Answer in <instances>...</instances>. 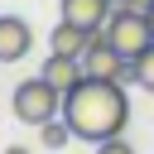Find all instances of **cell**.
<instances>
[{
	"label": "cell",
	"mask_w": 154,
	"mask_h": 154,
	"mask_svg": "<svg viewBox=\"0 0 154 154\" xmlns=\"http://www.w3.org/2000/svg\"><path fill=\"white\" fill-rule=\"evenodd\" d=\"M34 48V29L19 14H0V63H19Z\"/></svg>",
	"instance_id": "cell-6"
},
{
	"label": "cell",
	"mask_w": 154,
	"mask_h": 154,
	"mask_svg": "<svg viewBox=\"0 0 154 154\" xmlns=\"http://www.w3.org/2000/svg\"><path fill=\"white\" fill-rule=\"evenodd\" d=\"M87 43H91V34L77 29V24H67V19H58L53 34H48V53H67V58H82Z\"/></svg>",
	"instance_id": "cell-8"
},
{
	"label": "cell",
	"mask_w": 154,
	"mask_h": 154,
	"mask_svg": "<svg viewBox=\"0 0 154 154\" xmlns=\"http://www.w3.org/2000/svg\"><path fill=\"white\" fill-rule=\"evenodd\" d=\"M130 77H135V87L154 91V43H144V48L130 58Z\"/></svg>",
	"instance_id": "cell-9"
},
{
	"label": "cell",
	"mask_w": 154,
	"mask_h": 154,
	"mask_svg": "<svg viewBox=\"0 0 154 154\" xmlns=\"http://www.w3.org/2000/svg\"><path fill=\"white\" fill-rule=\"evenodd\" d=\"M63 120H67L72 135L87 140V144H101V140H111V135H125V120H130L125 87L111 82V77H82V82L63 96Z\"/></svg>",
	"instance_id": "cell-1"
},
{
	"label": "cell",
	"mask_w": 154,
	"mask_h": 154,
	"mask_svg": "<svg viewBox=\"0 0 154 154\" xmlns=\"http://www.w3.org/2000/svg\"><path fill=\"white\" fill-rule=\"evenodd\" d=\"M111 10H116V0H63V5H58V19H67V24L96 34V29H106Z\"/></svg>",
	"instance_id": "cell-5"
},
{
	"label": "cell",
	"mask_w": 154,
	"mask_h": 154,
	"mask_svg": "<svg viewBox=\"0 0 154 154\" xmlns=\"http://www.w3.org/2000/svg\"><path fill=\"white\" fill-rule=\"evenodd\" d=\"M96 154H135V144H130L125 135H111V140H101V144H96Z\"/></svg>",
	"instance_id": "cell-11"
},
{
	"label": "cell",
	"mask_w": 154,
	"mask_h": 154,
	"mask_svg": "<svg viewBox=\"0 0 154 154\" xmlns=\"http://www.w3.org/2000/svg\"><path fill=\"white\" fill-rule=\"evenodd\" d=\"M10 111H14V120H24V125H43V120L63 116V91L38 72V77H29V82H19V87H14Z\"/></svg>",
	"instance_id": "cell-2"
},
{
	"label": "cell",
	"mask_w": 154,
	"mask_h": 154,
	"mask_svg": "<svg viewBox=\"0 0 154 154\" xmlns=\"http://www.w3.org/2000/svg\"><path fill=\"white\" fill-rule=\"evenodd\" d=\"M5 154H29V149H24V144H14V149H5Z\"/></svg>",
	"instance_id": "cell-13"
},
{
	"label": "cell",
	"mask_w": 154,
	"mask_h": 154,
	"mask_svg": "<svg viewBox=\"0 0 154 154\" xmlns=\"http://www.w3.org/2000/svg\"><path fill=\"white\" fill-rule=\"evenodd\" d=\"M38 140H43V149H63V144H67V140H77V135H72V125H67V120H58V116H53V120H43V125H38Z\"/></svg>",
	"instance_id": "cell-10"
},
{
	"label": "cell",
	"mask_w": 154,
	"mask_h": 154,
	"mask_svg": "<svg viewBox=\"0 0 154 154\" xmlns=\"http://www.w3.org/2000/svg\"><path fill=\"white\" fill-rule=\"evenodd\" d=\"M149 24H154V10H149Z\"/></svg>",
	"instance_id": "cell-14"
},
{
	"label": "cell",
	"mask_w": 154,
	"mask_h": 154,
	"mask_svg": "<svg viewBox=\"0 0 154 154\" xmlns=\"http://www.w3.org/2000/svg\"><path fill=\"white\" fill-rule=\"evenodd\" d=\"M38 72H43V77H48V82H53V87H58L63 96H67V91H72V87H77V82L87 77V67H82V58H67V53H48Z\"/></svg>",
	"instance_id": "cell-7"
},
{
	"label": "cell",
	"mask_w": 154,
	"mask_h": 154,
	"mask_svg": "<svg viewBox=\"0 0 154 154\" xmlns=\"http://www.w3.org/2000/svg\"><path fill=\"white\" fill-rule=\"evenodd\" d=\"M106 38H111L125 58H135L144 43H154V24H149V14H144V10L116 5V10H111V19H106Z\"/></svg>",
	"instance_id": "cell-3"
},
{
	"label": "cell",
	"mask_w": 154,
	"mask_h": 154,
	"mask_svg": "<svg viewBox=\"0 0 154 154\" xmlns=\"http://www.w3.org/2000/svg\"><path fill=\"white\" fill-rule=\"evenodd\" d=\"M82 67H87V77H111V82H125V77H130V58L106 38V29L91 34V43H87V53H82Z\"/></svg>",
	"instance_id": "cell-4"
},
{
	"label": "cell",
	"mask_w": 154,
	"mask_h": 154,
	"mask_svg": "<svg viewBox=\"0 0 154 154\" xmlns=\"http://www.w3.org/2000/svg\"><path fill=\"white\" fill-rule=\"evenodd\" d=\"M116 5H130V10H144V14L154 10V0H116Z\"/></svg>",
	"instance_id": "cell-12"
}]
</instances>
